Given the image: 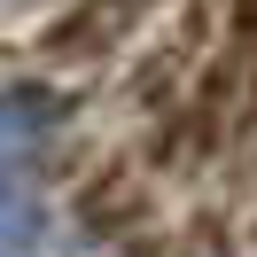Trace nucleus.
<instances>
[{"mask_svg": "<svg viewBox=\"0 0 257 257\" xmlns=\"http://www.w3.org/2000/svg\"><path fill=\"white\" fill-rule=\"evenodd\" d=\"M148 8H156V0H70L63 16L39 32V63H63V70L109 63V55L148 24Z\"/></svg>", "mask_w": 257, "mask_h": 257, "instance_id": "obj_1", "label": "nucleus"}]
</instances>
